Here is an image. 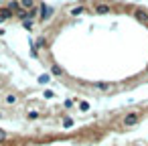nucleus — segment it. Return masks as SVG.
I'll return each mask as SVG.
<instances>
[{
	"mask_svg": "<svg viewBox=\"0 0 148 146\" xmlns=\"http://www.w3.org/2000/svg\"><path fill=\"white\" fill-rule=\"evenodd\" d=\"M140 122V114L138 112H130L126 118H124V126H134V124H138Z\"/></svg>",
	"mask_w": 148,
	"mask_h": 146,
	"instance_id": "1",
	"label": "nucleus"
},
{
	"mask_svg": "<svg viewBox=\"0 0 148 146\" xmlns=\"http://www.w3.org/2000/svg\"><path fill=\"white\" fill-rule=\"evenodd\" d=\"M112 6L110 4H95V14H110Z\"/></svg>",
	"mask_w": 148,
	"mask_h": 146,
	"instance_id": "2",
	"label": "nucleus"
},
{
	"mask_svg": "<svg viewBox=\"0 0 148 146\" xmlns=\"http://www.w3.org/2000/svg\"><path fill=\"white\" fill-rule=\"evenodd\" d=\"M51 14H53V8H49V6H45V4H41V19H43V21H47Z\"/></svg>",
	"mask_w": 148,
	"mask_h": 146,
	"instance_id": "3",
	"label": "nucleus"
},
{
	"mask_svg": "<svg viewBox=\"0 0 148 146\" xmlns=\"http://www.w3.org/2000/svg\"><path fill=\"white\" fill-rule=\"evenodd\" d=\"M134 16H136L140 23H148V12H146V10H136Z\"/></svg>",
	"mask_w": 148,
	"mask_h": 146,
	"instance_id": "4",
	"label": "nucleus"
},
{
	"mask_svg": "<svg viewBox=\"0 0 148 146\" xmlns=\"http://www.w3.org/2000/svg\"><path fill=\"white\" fill-rule=\"evenodd\" d=\"M12 16V10H8V8H2L0 10V23H4L6 19H10Z\"/></svg>",
	"mask_w": 148,
	"mask_h": 146,
	"instance_id": "5",
	"label": "nucleus"
},
{
	"mask_svg": "<svg viewBox=\"0 0 148 146\" xmlns=\"http://www.w3.org/2000/svg\"><path fill=\"white\" fill-rule=\"evenodd\" d=\"M21 6H23V8H31V10H33V8H35V0H21Z\"/></svg>",
	"mask_w": 148,
	"mask_h": 146,
	"instance_id": "6",
	"label": "nucleus"
},
{
	"mask_svg": "<svg viewBox=\"0 0 148 146\" xmlns=\"http://www.w3.org/2000/svg\"><path fill=\"white\" fill-rule=\"evenodd\" d=\"M71 14H73V16H79V14H83V6H77V8H73V10H71Z\"/></svg>",
	"mask_w": 148,
	"mask_h": 146,
	"instance_id": "7",
	"label": "nucleus"
},
{
	"mask_svg": "<svg viewBox=\"0 0 148 146\" xmlns=\"http://www.w3.org/2000/svg\"><path fill=\"white\" fill-rule=\"evenodd\" d=\"M8 10H16V12H21V4H16V2H10Z\"/></svg>",
	"mask_w": 148,
	"mask_h": 146,
	"instance_id": "8",
	"label": "nucleus"
},
{
	"mask_svg": "<svg viewBox=\"0 0 148 146\" xmlns=\"http://www.w3.org/2000/svg\"><path fill=\"white\" fill-rule=\"evenodd\" d=\"M51 71H53L55 75H63V69H61L59 65H53V69H51Z\"/></svg>",
	"mask_w": 148,
	"mask_h": 146,
	"instance_id": "9",
	"label": "nucleus"
},
{
	"mask_svg": "<svg viewBox=\"0 0 148 146\" xmlns=\"http://www.w3.org/2000/svg\"><path fill=\"white\" fill-rule=\"evenodd\" d=\"M49 79H51V75H47V73H45V75H41V77H39V83H47Z\"/></svg>",
	"mask_w": 148,
	"mask_h": 146,
	"instance_id": "10",
	"label": "nucleus"
},
{
	"mask_svg": "<svg viewBox=\"0 0 148 146\" xmlns=\"http://www.w3.org/2000/svg\"><path fill=\"white\" fill-rule=\"evenodd\" d=\"M112 83H97V89H110Z\"/></svg>",
	"mask_w": 148,
	"mask_h": 146,
	"instance_id": "11",
	"label": "nucleus"
},
{
	"mask_svg": "<svg viewBox=\"0 0 148 146\" xmlns=\"http://www.w3.org/2000/svg\"><path fill=\"white\" fill-rule=\"evenodd\" d=\"M79 108L85 112V110H89V104H87V101H81V104H79Z\"/></svg>",
	"mask_w": 148,
	"mask_h": 146,
	"instance_id": "12",
	"label": "nucleus"
},
{
	"mask_svg": "<svg viewBox=\"0 0 148 146\" xmlns=\"http://www.w3.org/2000/svg\"><path fill=\"white\" fill-rule=\"evenodd\" d=\"M6 101H8V104H14V101H16V97H14V95H8V97H6Z\"/></svg>",
	"mask_w": 148,
	"mask_h": 146,
	"instance_id": "13",
	"label": "nucleus"
},
{
	"mask_svg": "<svg viewBox=\"0 0 148 146\" xmlns=\"http://www.w3.org/2000/svg\"><path fill=\"white\" fill-rule=\"evenodd\" d=\"M4 138H6V132H4V130H0V140H4Z\"/></svg>",
	"mask_w": 148,
	"mask_h": 146,
	"instance_id": "14",
	"label": "nucleus"
},
{
	"mask_svg": "<svg viewBox=\"0 0 148 146\" xmlns=\"http://www.w3.org/2000/svg\"><path fill=\"white\" fill-rule=\"evenodd\" d=\"M146 71H148V67H146Z\"/></svg>",
	"mask_w": 148,
	"mask_h": 146,
	"instance_id": "15",
	"label": "nucleus"
},
{
	"mask_svg": "<svg viewBox=\"0 0 148 146\" xmlns=\"http://www.w3.org/2000/svg\"><path fill=\"white\" fill-rule=\"evenodd\" d=\"M136 146H140V144H136Z\"/></svg>",
	"mask_w": 148,
	"mask_h": 146,
	"instance_id": "16",
	"label": "nucleus"
}]
</instances>
